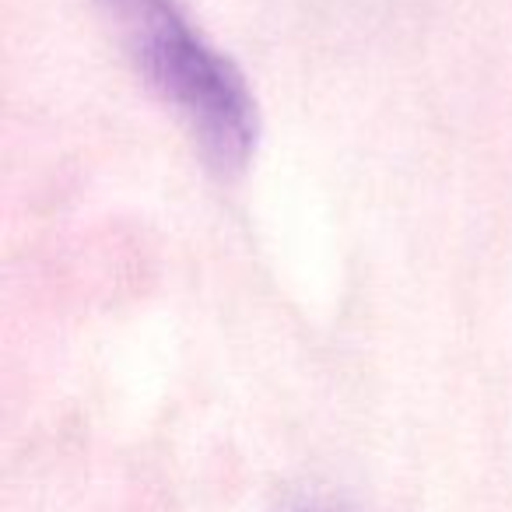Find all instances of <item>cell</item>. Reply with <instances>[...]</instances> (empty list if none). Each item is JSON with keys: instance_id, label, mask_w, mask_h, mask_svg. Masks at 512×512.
<instances>
[{"instance_id": "cell-1", "label": "cell", "mask_w": 512, "mask_h": 512, "mask_svg": "<svg viewBox=\"0 0 512 512\" xmlns=\"http://www.w3.org/2000/svg\"><path fill=\"white\" fill-rule=\"evenodd\" d=\"M137 74L176 109L211 169L239 172L256 144V106L232 64L193 32L176 0H99Z\"/></svg>"}]
</instances>
